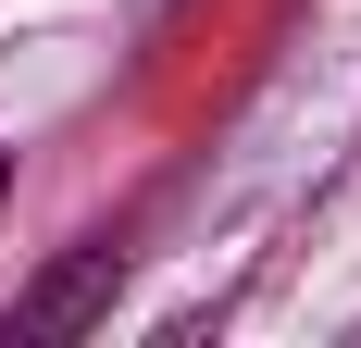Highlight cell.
Here are the masks:
<instances>
[{
    "instance_id": "cell-1",
    "label": "cell",
    "mask_w": 361,
    "mask_h": 348,
    "mask_svg": "<svg viewBox=\"0 0 361 348\" xmlns=\"http://www.w3.org/2000/svg\"><path fill=\"white\" fill-rule=\"evenodd\" d=\"M112 274H125V249H75L63 274L13 311V336H75V323H100V311H112Z\"/></svg>"
},
{
    "instance_id": "cell-2",
    "label": "cell",
    "mask_w": 361,
    "mask_h": 348,
    "mask_svg": "<svg viewBox=\"0 0 361 348\" xmlns=\"http://www.w3.org/2000/svg\"><path fill=\"white\" fill-rule=\"evenodd\" d=\"M0 199H13V149H0Z\"/></svg>"
}]
</instances>
